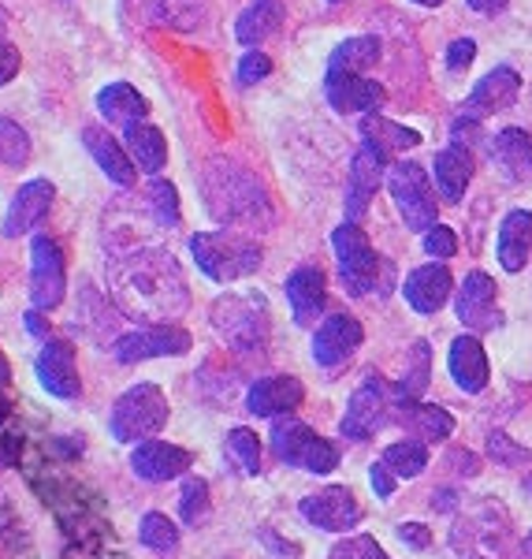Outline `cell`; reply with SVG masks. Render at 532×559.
<instances>
[{"label": "cell", "instance_id": "6da1fadb", "mask_svg": "<svg viewBox=\"0 0 532 559\" xmlns=\"http://www.w3.org/2000/svg\"><path fill=\"white\" fill-rule=\"evenodd\" d=\"M112 292L123 310L142 313V318H176L191 302L176 258L160 247H142L123 261H116Z\"/></svg>", "mask_w": 532, "mask_h": 559}, {"label": "cell", "instance_id": "7a4b0ae2", "mask_svg": "<svg viewBox=\"0 0 532 559\" xmlns=\"http://www.w3.org/2000/svg\"><path fill=\"white\" fill-rule=\"evenodd\" d=\"M202 198L209 213L228 228L268 231L276 224V210L268 202L265 183L228 157H213L202 168Z\"/></svg>", "mask_w": 532, "mask_h": 559}, {"label": "cell", "instance_id": "3957f363", "mask_svg": "<svg viewBox=\"0 0 532 559\" xmlns=\"http://www.w3.org/2000/svg\"><path fill=\"white\" fill-rule=\"evenodd\" d=\"M191 254L205 276L216 284H231V280L254 276L261 269V247L254 239L239 236V231H197L191 239Z\"/></svg>", "mask_w": 532, "mask_h": 559}, {"label": "cell", "instance_id": "277c9868", "mask_svg": "<svg viewBox=\"0 0 532 559\" xmlns=\"http://www.w3.org/2000/svg\"><path fill=\"white\" fill-rule=\"evenodd\" d=\"M168 426V400L157 384H134L116 400L108 414V432L120 444H142Z\"/></svg>", "mask_w": 532, "mask_h": 559}, {"label": "cell", "instance_id": "5b68a950", "mask_svg": "<svg viewBox=\"0 0 532 559\" xmlns=\"http://www.w3.org/2000/svg\"><path fill=\"white\" fill-rule=\"evenodd\" d=\"M273 455L287 466H299L310 474H331L339 466V448L317 437L299 418H276L273 426Z\"/></svg>", "mask_w": 532, "mask_h": 559}, {"label": "cell", "instance_id": "8992f818", "mask_svg": "<svg viewBox=\"0 0 532 559\" xmlns=\"http://www.w3.org/2000/svg\"><path fill=\"white\" fill-rule=\"evenodd\" d=\"M213 329L234 350H261L268 340V306L261 295H223L213 302Z\"/></svg>", "mask_w": 532, "mask_h": 559}, {"label": "cell", "instance_id": "52a82bcc", "mask_svg": "<svg viewBox=\"0 0 532 559\" xmlns=\"http://www.w3.org/2000/svg\"><path fill=\"white\" fill-rule=\"evenodd\" d=\"M387 191H391L395 205H399L406 228L428 231L436 228V191H432L428 176L413 160H395L387 168Z\"/></svg>", "mask_w": 532, "mask_h": 559}, {"label": "cell", "instance_id": "ba28073f", "mask_svg": "<svg viewBox=\"0 0 532 559\" xmlns=\"http://www.w3.org/2000/svg\"><path fill=\"white\" fill-rule=\"evenodd\" d=\"M331 247H336V261H339V280L350 295H368L376 287V250L368 236L358 224H342L331 236Z\"/></svg>", "mask_w": 532, "mask_h": 559}, {"label": "cell", "instance_id": "9c48e42d", "mask_svg": "<svg viewBox=\"0 0 532 559\" xmlns=\"http://www.w3.org/2000/svg\"><path fill=\"white\" fill-rule=\"evenodd\" d=\"M68 292L64 250L52 236H38L31 242V302L34 310H57Z\"/></svg>", "mask_w": 532, "mask_h": 559}, {"label": "cell", "instance_id": "30bf717a", "mask_svg": "<svg viewBox=\"0 0 532 559\" xmlns=\"http://www.w3.org/2000/svg\"><path fill=\"white\" fill-rule=\"evenodd\" d=\"M191 350V332L179 329V324H149V329L128 332V336L116 340L112 355L116 362L134 366V362H149V358H176Z\"/></svg>", "mask_w": 532, "mask_h": 559}, {"label": "cell", "instance_id": "8fae6325", "mask_svg": "<svg viewBox=\"0 0 532 559\" xmlns=\"http://www.w3.org/2000/svg\"><path fill=\"white\" fill-rule=\"evenodd\" d=\"M387 418H391V395H387V384L380 377H365V384L350 395L339 429L347 440H368L376 429L387 426Z\"/></svg>", "mask_w": 532, "mask_h": 559}, {"label": "cell", "instance_id": "7c38bea8", "mask_svg": "<svg viewBox=\"0 0 532 559\" xmlns=\"http://www.w3.org/2000/svg\"><path fill=\"white\" fill-rule=\"evenodd\" d=\"M299 511L305 515V522L317 530H328V534H347L362 522V508H358L354 492L347 485H328V489L305 496L299 503Z\"/></svg>", "mask_w": 532, "mask_h": 559}, {"label": "cell", "instance_id": "4fadbf2b", "mask_svg": "<svg viewBox=\"0 0 532 559\" xmlns=\"http://www.w3.org/2000/svg\"><path fill=\"white\" fill-rule=\"evenodd\" d=\"M38 381L57 400H78L83 395V381L75 369V347L68 340H45L38 355Z\"/></svg>", "mask_w": 532, "mask_h": 559}, {"label": "cell", "instance_id": "5bb4252c", "mask_svg": "<svg viewBox=\"0 0 532 559\" xmlns=\"http://www.w3.org/2000/svg\"><path fill=\"white\" fill-rule=\"evenodd\" d=\"M52 198H57V187H52L49 179H31V183H23L20 194H15L12 205H8L0 231H4L8 239L34 231L45 221V213L52 210Z\"/></svg>", "mask_w": 532, "mask_h": 559}, {"label": "cell", "instance_id": "9a60e30c", "mask_svg": "<svg viewBox=\"0 0 532 559\" xmlns=\"http://www.w3.org/2000/svg\"><path fill=\"white\" fill-rule=\"evenodd\" d=\"M362 340H365L362 324L354 318H347V313H336V318L324 321L317 329V336H313V358H317V366L324 369H336L362 347Z\"/></svg>", "mask_w": 532, "mask_h": 559}, {"label": "cell", "instance_id": "2e32d148", "mask_svg": "<svg viewBox=\"0 0 532 559\" xmlns=\"http://www.w3.org/2000/svg\"><path fill=\"white\" fill-rule=\"evenodd\" d=\"M191 452L176 444H165V440H142L131 452V471L142 477V481H171V477L191 471Z\"/></svg>", "mask_w": 532, "mask_h": 559}, {"label": "cell", "instance_id": "e0dca14e", "mask_svg": "<svg viewBox=\"0 0 532 559\" xmlns=\"http://www.w3.org/2000/svg\"><path fill=\"white\" fill-rule=\"evenodd\" d=\"M521 94V75L513 68H495L481 83L473 86V94L466 97V120H484L503 108L513 105V97Z\"/></svg>", "mask_w": 532, "mask_h": 559}, {"label": "cell", "instance_id": "ac0fdd59", "mask_svg": "<svg viewBox=\"0 0 532 559\" xmlns=\"http://www.w3.org/2000/svg\"><path fill=\"white\" fill-rule=\"evenodd\" d=\"M384 165L387 157L384 153H376L373 146L358 150V157L350 160V187H347V221L358 224L368 210V202H373L376 187H380V176H384Z\"/></svg>", "mask_w": 532, "mask_h": 559}, {"label": "cell", "instance_id": "d6986e66", "mask_svg": "<svg viewBox=\"0 0 532 559\" xmlns=\"http://www.w3.org/2000/svg\"><path fill=\"white\" fill-rule=\"evenodd\" d=\"M305 388L299 377H261L246 392V411L257 418H283L294 407H302Z\"/></svg>", "mask_w": 532, "mask_h": 559}, {"label": "cell", "instance_id": "ffe728a7", "mask_svg": "<svg viewBox=\"0 0 532 559\" xmlns=\"http://www.w3.org/2000/svg\"><path fill=\"white\" fill-rule=\"evenodd\" d=\"M458 321L473 332L495 329L499 310H495V280L488 273H469L462 292H458Z\"/></svg>", "mask_w": 532, "mask_h": 559}, {"label": "cell", "instance_id": "44dd1931", "mask_svg": "<svg viewBox=\"0 0 532 559\" xmlns=\"http://www.w3.org/2000/svg\"><path fill=\"white\" fill-rule=\"evenodd\" d=\"M283 292H287V302H291L294 321H299L302 329H310V324L324 313V302H328L321 265H299L291 276H287Z\"/></svg>", "mask_w": 532, "mask_h": 559}, {"label": "cell", "instance_id": "7402d4cb", "mask_svg": "<svg viewBox=\"0 0 532 559\" xmlns=\"http://www.w3.org/2000/svg\"><path fill=\"white\" fill-rule=\"evenodd\" d=\"M83 146L89 150V157L97 160V168L112 179L116 187H134V176H138V165L131 160V153L120 146L105 128H89L83 131Z\"/></svg>", "mask_w": 532, "mask_h": 559}, {"label": "cell", "instance_id": "603a6c76", "mask_svg": "<svg viewBox=\"0 0 532 559\" xmlns=\"http://www.w3.org/2000/svg\"><path fill=\"white\" fill-rule=\"evenodd\" d=\"M324 94L336 112H376L384 102V86L365 75H328Z\"/></svg>", "mask_w": 532, "mask_h": 559}, {"label": "cell", "instance_id": "cb8c5ba5", "mask_svg": "<svg viewBox=\"0 0 532 559\" xmlns=\"http://www.w3.org/2000/svg\"><path fill=\"white\" fill-rule=\"evenodd\" d=\"M450 377L462 392H484L488 388V355H484L481 340L476 336H458L450 344Z\"/></svg>", "mask_w": 532, "mask_h": 559}, {"label": "cell", "instance_id": "d4e9b609", "mask_svg": "<svg viewBox=\"0 0 532 559\" xmlns=\"http://www.w3.org/2000/svg\"><path fill=\"white\" fill-rule=\"evenodd\" d=\"M391 414L410 432H418V440H425V444L447 440L450 432H455V418H450L444 407H428V403H418V400H391Z\"/></svg>", "mask_w": 532, "mask_h": 559}, {"label": "cell", "instance_id": "484cf974", "mask_svg": "<svg viewBox=\"0 0 532 559\" xmlns=\"http://www.w3.org/2000/svg\"><path fill=\"white\" fill-rule=\"evenodd\" d=\"M406 302L418 313H436L450 299V273L447 265H421L406 276Z\"/></svg>", "mask_w": 532, "mask_h": 559}, {"label": "cell", "instance_id": "4316f807", "mask_svg": "<svg viewBox=\"0 0 532 559\" xmlns=\"http://www.w3.org/2000/svg\"><path fill=\"white\" fill-rule=\"evenodd\" d=\"M131 8L149 23L171 26V31H197L205 23V0H131Z\"/></svg>", "mask_w": 532, "mask_h": 559}, {"label": "cell", "instance_id": "83f0119b", "mask_svg": "<svg viewBox=\"0 0 532 559\" xmlns=\"http://www.w3.org/2000/svg\"><path fill=\"white\" fill-rule=\"evenodd\" d=\"M97 112L105 116L112 128H134L149 116V102L131 83H108L97 94Z\"/></svg>", "mask_w": 532, "mask_h": 559}, {"label": "cell", "instance_id": "f1b7e54d", "mask_svg": "<svg viewBox=\"0 0 532 559\" xmlns=\"http://www.w3.org/2000/svg\"><path fill=\"white\" fill-rule=\"evenodd\" d=\"M492 160L513 183H532V139L521 128H503L495 134Z\"/></svg>", "mask_w": 532, "mask_h": 559}, {"label": "cell", "instance_id": "f546056e", "mask_svg": "<svg viewBox=\"0 0 532 559\" xmlns=\"http://www.w3.org/2000/svg\"><path fill=\"white\" fill-rule=\"evenodd\" d=\"M529 247H532V213L513 210L499 228V265L507 273H521L529 261Z\"/></svg>", "mask_w": 532, "mask_h": 559}, {"label": "cell", "instance_id": "4dcf8cb0", "mask_svg": "<svg viewBox=\"0 0 532 559\" xmlns=\"http://www.w3.org/2000/svg\"><path fill=\"white\" fill-rule=\"evenodd\" d=\"M279 26H283V4H279V0H250V4L242 8L239 23H234V38L242 45H257V41L273 38Z\"/></svg>", "mask_w": 532, "mask_h": 559}, {"label": "cell", "instance_id": "1f68e13d", "mask_svg": "<svg viewBox=\"0 0 532 559\" xmlns=\"http://www.w3.org/2000/svg\"><path fill=\"white\" fill-rule=\"evenodd\" d=\"M362 139H365L376 153H384L387 160H391L395 153H406V150L421 146V134H418V131L399 128V123L384 120V116H376V112H368L365 120H362Z\"/></svg>", "mask_w": 532, "mask_h": 559}, {"label": "cell", "instance_id": "d6a6232c", "mask_svg": "<svg viewBox=\"0 0 532 559\" xmlns=\"http://www.w3.org/2000/svg\"><path fill=\"white\" fill-rule=\"evenodd\" d=\"M469 179H473V157L462 146H447L436 157V187L447 202H462Z\"/></svg>", "mask_w": 532, "mask_h": 559}, {"label": "cell", "instance_id": "836d02e7", "mask_svg": "<svg viewBox=\"0 0 532 559\" xmlns=\"http://www.w3.org/2000/svg\"><path fill=\"white\" fill-rule=\"evenodd\" d=\"M128 153L142 173L157 176L168 160V142H165V134H160V128L142 120V123H134V128H128Z\"/></svg>", "mask_w": 532, "mask_h": 559}, {"label": "cell", "instance_id": "e575fe53", "mask_svg": "<svg viewBox=\"0 0 532 559\" xmlns=\"http://www.w3.org/2000/svg\"><path fill=\"white\" fill-rule=\"evenodd\" d=\"M376 60H380V41L376 38H368V34H362V38H347L336 52H331L328 75H362L365 68L376 64Z\"/></svg>", "mask_w": 532, "mask_h": 559}, {"label": "cell", "instance_id": "d590c367", "mask_svg": "<svg viewBox=\"0 0 532 559\" xmlns=\"http://www.w3.org/2000/svg\"><path fill=\"white\" fill-rule=\"evenodd\" d=\"M380 459L391 466L395 477H418V474H425V466H428V448H425V440H399V444L387 448Z\"/></svg>", "mask_w": 532, "mask_h": 559}, {"label": "cell", "instance_id": "8d00e7d4", "mask_svg": "<svg viewBox=\"0 0 532 559\" xmlns=\"http://www.w3.org/2000/svg\"><path fill=\"white\" fill-rule=\"evenodd\" d=\"M138 540L146 548H153V552L171 556L179 548V526L168 515H160V511H149V515H142L138 522Z\"/></svg>", "mask_w": 532, "mask_h": 559}, {"label": "cell", "instance_id": "74e56055", "mask_svg": "<svg viewBox=\"0 0 532 559\" xmlns=\"http://www.w3.org/2000/svg\"><path fill=\"white\" fill-rule=\"evenodd\" d=\"M410 358L413 362H410V369H406V377L391 388V400H418V395L428 388V344L425 340L413 344Z\"/></svg>", "mask_w": 532, "mask_h": 559}, {"label": "cell", "instance_id": "f35d334b", "mask_svg": "<svg viewBox=\"0 0 532 559\" xmlns=\"http://www.w3.org/2000/svg\"><path fill=\"white\" fill-rule=\"evenodd\" d=\"M31 160V134L15 120H0V165L23 168Z\"/></svg>", "mask_w": 532, "mask_h": 559}, {"label": "cell", "instance_id": "ab89813d", "mask_svg": "<svg viewBox=\"0 0 532 559\" xmlns=\"http://www.w3.org/2000/svg\"><path fill=\"white\" fill-rule=\"evenodd\" d=\"M228 455L234 459V466H239L242 474H261V444H257V432L250 429H231L228 432Z\"/></svg>", "mask_w": 532, "mask_h": 559}, {"label": "cell", "instance_id": "60d3db41", "mask_svg": "<svg viewBox=\"0 0 532 559\" xmlns=\"http://www.w3.org/2000/svg\"><path fill=\"white\" fill-rule=\"evenodd\" d=\"M179 515H183V522H191V526H197V522L209 515V481L205 477H186L183 481Z\"/></svg>", "mask_w": 532, "mask_h": 559}, {"label": "cell", "instance_id": "b9f144b4", "mask_svg": "<svg viewBox=\"0 0 532 559\" xmlns=\"http://www.w3.org/2000/svg\"><path fill=\"white\" fill-rule=\"evenodd\" d=\"M146 194H149V210H153V216H157V224H165V228H176V224H179L176 183H171V179H153Z\"/></svg>", "mask_w": 532, "mask_h": 559}, {"label": "cell", "instance_id": "7bdbcfd3", "mask_svg": "<svg viewBox=\"0 0 532 559\" xmlns=\"http://www.w3.org/2000/svg\"><path fill=\"white\" fill-rule=\"evenodd\" d=\"M488 455L495 459L499 466H521V463H532V452H525L521 444H513L507 432H492L488 437Z\"/></svg>", "mask_w": 532, "mask_h": 559}, {"label": "cell", "instance_id": "ee69618b", "mask_svg": "<svg viewBox=\"0 0 532 559\" xmlns=\"http://www.w3.org/2000/svg\"><path fill=\"white\" fill-rule=\"evenodd\" d=\"M331 559H391V556H387L373 537H365V534H362V537L339 540V545L331 548Z\"/></svg>", "mask_w": 532, "mask_h": 559}, {"label": "cell", "instance_id": "f6af8a7d", "mask_svg": "<svg viewBox=\"0 0 532 559\" xmlns=\"http://www.w3.org/2000/svg\"><path fill=\"white\" fill-rule=\"evenodd\" d=\"M268 75H273V60H268L265 52H250V57H242V64H239V83L242 86H254Z\"/></svg>", "mask_w": 532, "mask_h": 559}, {"label": "cell", "instance_id": "bcb514c9", "mask_svg": "<svg viewBox=\"0 0 532 559\" xmlns=\"http://www.w3.org/2000/svg\"><path fill=\"white\" fill-rule=\"evenodd\" d=\"M425 250L432 258H450L458 250V239H455V231L444 228V224H436V228H428L425 231Z\"/></svg>", "mask_w": 532, "mask_h": 559}, {"label": "cell", "instance_id": "7dc6e473", "mask_svg": "<svg viewBox=\"0 0 532 559\" xmlns=\"http://www.w3.org/2000/svg\"><path fill=\"white\" fill-rule=\"evenodd\" d=\"M473 57H476V41L473 38H458L447 49V68L450 71H466L469 64H473Z\"/></svg>", "mask_w": 532, "mask_h": 559}, {"label": "cell", "instance_id": "c3c4849f", "mask_svg": "<svg viewBox=\"0 0 532 559\" xmlns=\"http://www.w3.org/2000/svg\"><path fill=\"white\" fill-rule=\"evenodd\" d=\"M20 68H23L20 49H15L12 41H0V86L12 83V79L20 75Z\"/></svg>", "mask_w": 532, "mask_h": 559}, {"label": "cell", "instance_id": "681fc988", "mask_svg": "<svg viewBox=\"0 0 532 559\" xmlns=\"http://www.w3.org/2000/svg\"><path fill=\"white\" fill-rule=\"evenodd\" d=\"M368 481H373V489H376V496H380V500H387V496L395 492V474H391V466L384 463H373V471H368Z\"/></svg>", "mask_w": 532, "mask_h": 559}, {"label": "cell", "instance_id": "f907efd6", "mask_svg": "<svg viewBox=\"0 0 532 559\" xmlns=\"http://www.w3.org/2000/svg\"><path fill=\"white\" fill-rule=\"evenodd\" d=\"M399 537L402 545H413V548H428V526H421V522H402L399 526Z\"/></svg>", "mask_w": 532, "mask_h": 559}, {"label": "cell", "instance_id": "816d5d0a", "mask_svg": "<svg viewBox=\"0 0 532 559\" xmlns=\"http://www.w3.org/2000/svg\"><path fill=\"white\" fill-rule=\"evenodd\" d=\"M26 329H31V336L49 340V324L41 321V313H38V310H31V313H26Z\"/></svg>", "mask_w": 532, "mask_h": 559}, {"label": "cell", "instance_id": "f5cc1de1", "mask_svg": "<svg viewBox=\"0 0 532 559\" xmlns=\"http://www.w3.org/2000/svg\"><path fill=\"white\" fill-rule=\"evenodd\" d=\"M473 12H484V15H492V12H503V8L510 4V0H466Z\"/></svg>", "mask_w": 532, "mask_h": 559}, {"label": "cell", "instance_id": "db71d44e", "mask_svg": "<svg viewBox=\"0 0 532 559\" xmlns=\"http://www.w3.org/2000/svg\"><path fill=\"white\" fill-rule=\"evenodd\" d=\"M8 381H12V369H8V358L0 355V388H4Z\"/></svg>", "mask_w": 532, "mask_h": 559}, {"label": "cell", "instance_id": "11a10c76", "mask_svg": "<svg viewBox=\"0 0 532 559\" xmlns=\"http://www.w3.org/2000/svg\"><path fill=\"white\" fill-rule=\"evenodd\" d=\"M8 463H12V448L0 444V466H8Z\"/></svg>", "mask_w": 532, "mask_h": 559}, {"label": "cell", "instance_id": "9f6ffc18", "mask_svg": "<svg viewBox=\"0 0 532 559\" xmlns=\"http://www.w3.org/2000/svg\"><path fill=\"white\" fill-rule=\"evenodd\" d=\"M413 4H425V8H439L444 0H413Z\"/></svg>", "mask_w": 532, "mask_h": 559}, {"label": "cell", "instance_id": "6f0895ef", "mask_svg": "<svg viewBox=\"0 0 532 559\" xmlns=\"http://www.w3.org/2000/svg\"><path fill=\"white\" fill-rule=\"evenodd\" d=\"M525 552L532 556V530H529V537H525Z\"/></svg>", "mask_w": 532, "mask_h": 559}, {"label": "cell", "instance_id": "680465c9", "mask_svg": "<svg viewBox=\"0 0 532 559\" xmlns=\"http://www.w3.org/2000/svg\"><path fill=\"white\" fill-rule=\"evenodd\" d=\"M328 4H336V0H328Z\"/></svg>", "mask_w": 532, "mask_h": 559}]
</instances>
